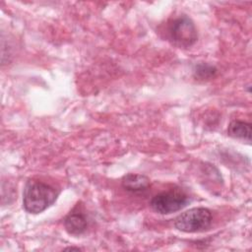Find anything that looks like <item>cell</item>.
<instances>
[{"instance_id":"obj_1","label":"cell","mask_w":252,"mask_h":252,"mask_svg":"<svg viewBox=\"0 0 252 252\" xmlns=\"http://www.w3.org/2000/svg\"><path fill=\"white\" fill-rule=\"evenodd\" d=\"M58 192L50 185L38 180H29L23 192V207L30 214H39L56 201Z\"/></svg>"},{"instance_id":"obj_2","label":"cell","mask_w":252,"mask_h":252,"mask_svg":"<svg viewBox=\"0 0 252 252\" xmlns=\"http://www.w3.org/2000/svg\"><path fill=\"white\" fill-rule=\"evenodd\" d=\"M167 36L175 46L188 48L197 41L198 32L192 19L186 15H181L168 24Z\"/></svg>"},{"instance_id":"obj_3","label":"cell","mask_w":252,"mask_h":252,"mask_svg":"<svg viewBox=\"0 0 252 252\" xmlns=\"http://www.w3.org/2000/svg\"><path fill=\"white\" fill-rule=\"evenodd\" d=\"M212 220L213 216L209 209L197 207L189 209L176 217L174 220V226L182 232H201L211 226Z\"/></svg>"},{"instance_id":"obj_4","label":"cell","mask_w":252,"mask_h":252,"mask_svg":"<svg viewBox=\"0 0 252 252\" xmlns=\"http://www.w3.org/2000/svg\"><path fill=\"white\" fill-rule=\"evenodd\" d=\"M190 203V197L179 188L163 191L154 196L150 202L152 209L160 215H169L185 208Z\"/></svg>"},{"instance_id":"obj_5","label":"cell","mask_w":252,"mask_h":252,"mask_svg":"<svg viewBox=\"0 0 252 252\" xmlns=\"http://www.w3.org/2000/svg\"><path fill=\"white\" fill-rule=\"evenodd\" d=\"M121 185L126 191L132 193H141L148 190L151 185V181L146 175L128 173L122 177Z\"/></svg>"},{"instance_id":"obj_6","label":"cell","mask_w":252,"mask_h":252,"mask_svg":"<svg viewBox=\"0 0 252 252\" xmlns=\"http://www.w3.org/2000/svg\"><path fill=\"white\" fill-rule=\"evenodd\" d=\"M88 226L86 216L81 212H72L64 220V227L69 234L81 235Z\"/></svg>"},{"instance_id":"obj_7","label":"cell","mask_w":252,"mask_h":252,"mask_svg":"<svg viewBox=\"0 0 252 252\" xmlns=\"http://www.w3.org/2000/svg\"><path fill=\"white\" fill-rule=\"evenodd\" d=\"M227 134L231 138L244 140V141L250 143V141H251V124L241 121V120H232L227 127Z\"/></svg>"},{"instance_id":"obj_8","label":"cell","mask_w":252,"mask_h":252,"mask_svg":"<svg viewBox=\"0 0 252 252\" xmlns=\"http://www.w3.org/2000/svg\"><path fill=\"white\" fill-rule=\"evenodd\" d=\"M218 70L208 63H199L194 68V77L198 80H209L216 76Z\"/></svg>"},{"instance_id":"obj_9","label":"cell","mask_w":252,"mask_h":252,"mask_svg":"<svg viewBox=\"0 0 252 252\" xmlns=\"http://www.w3.org/2000/svg\"><path fill=\"white\" fill-rule=\"evenodd\" d=\"M65 250H77V251H79L81 249L79 247H67V248H65Z\"/></svg>"}]
</instances>
